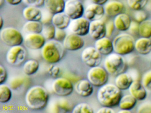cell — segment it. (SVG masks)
<instances>
[{
    "mask_svg": "<svg viewBox=\"0 0 151 113\" xmlns=\"http://www.w3.org/2000/svg\"><path fill=\"white\" fill-rule=\"evenodd\" d=\"M141 82L147 91L151 92V70L147 71L142 76Z\"/></svg>",
    "mask_w": 151,
    "mask_h": 113,
    "instance_id": "8d00e7d4",
    "label": "cell"
},
{
    "mask_svg": "<svg viewBox=\"0 0 151 113\" xmlns=\"http://www.w3.org/2000/svg\"><path fill=\"white\" fill-rule=\"evenodd\" d=\"M4 1H5V0H0V6H2V4H3Z\"/></svg>",
    "mask_w": 151,
    "mask_h": 113,
    "instance_id": "816d5d0a",
    "label": "cell"
},
{
    "mask_svg": "<svg viewBox=\"0 0 151 113\" xmlns=\"http://www.w3.org/2000/svg\"><path fill=\"white\" fill-rule=\"evenodd\" d=\"M72 108V104L68 100L61 99L56 101L52 107L53 113H68L71 111Z\"/></svg>",
    "mask_w": 151,
    "mask_h": 113,
    "instance_id": "4316f807",
    "label": "cell"
},
{
    "mask_svg": "<svg viewBox=\"0 0 151 113\" xmlns=\"http://www.w3.org/2000/svg\"><path fill=\"white\" fill-rule=\"evenodd\" d=\"M135 42L131 34L125 33L118 34L113 40L114 52L122 56L129 54L135 49Z\"/></svg>",
    "mask_w": 151,
    "mask_h": 113,
    "instance_id": "277c9868",
    "label": "cell"
},
{
    "mask_svg": "<svg viewBox=\"0 0 151 113\" xmlns=\"http://www.w3.org/2000/svg\"><path fill=\"white\" fill-rule=\"evenodd\" d=\"M63 44L53 39L46 42L41 49V55L43 59L50 64H55L61 60L64 54Z\"/></svg>",
    "mask_w": 151,
    "mask_h": 113,
    "instance_id": "3957f363",
    "label": "cell"
},
{
    "mask_svg": "<svg viewBox=\"0 0 151 113\" xmlns=\"http://www.w3.org/2000/svg\"><path fill=\"white\" fill-rule=\"evenodd\" d=\"M89 34L95 40L106 37V23L101 19L91 21Z\"/></svg>",
    "mask_w": 151,
    "mask_h": 113,
    "instance_id": "2e32d148",
    "label": "cell"
},
{
    "mask_svg": "<svg viewBox=\"0 0 151 113\" xmlns=\"http://www.w3.org/2000/svg\"><path fill=\"white\" fill-rule=\"evenodd\" d=\"M8 77L6 70L4 66L0 65V84H4Z\"/></svg>",
    "mask_w": 151,
    "mask_h": 113,
    "instance_id": "7bdbcfd3",
    "label": "cell"
},
{
    "mask_svg": "<svg viewBox=\"0 0 151 113\" xmlns=\"http://www.w3.org/2000/svg\"><path fill=\"white\" fill-rule=\"evenodd\" d=\"M148 0H127V4L134 11L143 9L148 2Z\"/></svg>",
    "mask_w": 151,
    "mask_h": 113,
    "instance_id": "836d02e7",
    "label": "cell"
},
{
    "mask_svg": "<svg viewBox=\"0 0 151 113\" xmlns=\"http://www.w3.org/2000/svg\"><path fill=\"white\" fill-rule=\"evenodd\" d=\"M122 96V90L115 84L107 83L100 87L97 92V99L100 104L112 108L118 106Z\"/></svg>",
    "mask_w": 151,
    "mask_h": 113,
    "instance_id": "6da1fadb",
    "label": "cell"
},
{
    "mask_svg": "<svg viewBox=\"0 0 151 113\" xmlns=\"http://www.w3.org/2000/svg\"><path fill=\"white\" fill-rule=\"evenodd\" d=\"M12 89L10 87L4 84H0V102L6 103L11 100Z\"/></svg>",
    "mask_w": 151,
    "mask_h": 113,
    "instance_id": "4dcf8cb0",
    "label": "cell"
},
{
    "mask_svg": "<svg viewBox=\"0 0 151 113\" xmlns=\"http://www.w3.org/2000/svg\"><path fill=\"white\" fill-rule=\"evenodd\" d=\"M27 52L21 45L11 47L6 55V59L9 64L14 66L20 65L26 59Z\"/></svg>",
    "mask_w": 151,
    "mask_h": 113,
    "instance_id": "9c48e42d",
    "label": "cell"
},
{
    "mask_svg": "<svg viewBox=\"0 0 151 113\" xmlns=\"http://www.w3.org/2000/svg\"><path fill=\"white\" fill-rule=\"evenodd\" d=\"M85 42L82 36L74 33L67 35L63 41L65 49L69 51H77L83 47Z\"/></svg>",
    "mask_w": 151,
    "mask_h": 113,
    "instance_id": "9a60e30c",
    "label": "cell"
},
{
    "mask_svg": "<svg viewBox=\"0 0 151 113\" xmlns=\"http://www.w3.org/2000/svg\"><path fill=\"white\" fill-rule=\"evenodd\" d=\"M91 1L94 3L102 5H104L108 1V0H91Z\"/></svg>",
    "mask_w": 151,
    "mask_h": 113,
    "instance_id": "c3c4849f",
    "label": "cell"
},
{
    "mask_svg": "<svg viewBox=\"0 0 151 113\" xmlns=\"http://www.w3.org/2000/svg\"><path fill=\"white\" fill-rule=\"evenodd\" d=\"M0 38L4 44L10 47L21 45L24 41L22 33L16 28L12 27L1 29Z\"/></svg>",
    "mask_w": 151,
    "mask_h": 113,
    "instance_id": "8992f818",
    "label": "cell"
},
{
    "mask_svg": "<svg viewBox=\"0 0 151 113\" xmlns=\"http://www.w3.org/2000/svg\"><path fill=\"white\" fill-rule=\"evenodd\" d=\"M71 20L64 11L54 14L52 17V24L58 29L65 30L69 26Z\"/></svg>",
    "mask_w": 151,
    "mask_h": 113,
    "instance_id": "7402d4cb",
    "label": "cell"
},
{
    "mask_svg": "<svg viewBox=\"0 0 151 113\" xmlns=\"http://www.w3.org/2000/svg\"><path fill=\"white\" fill-rule=\"evenodd\" d=\"M133 16L134 20L139 24L146 20L147 18V14L142 9L135 11Z\"/></svg>",
    "mask_w": 151,
    "mask_h": 113,
    "instance_id": "74e56055",
    "label": "cell"
},
{
    "mask_svg": "<svg viewBox=\"0 0 151 113\" xmlns=\"http://www.w3.org/2000/svg\"><path fill=\"white\" fill-rule=\"evenodd\" d=\"M65 0H45L44 5L51 14H54L64 11Z\"/></svg>",
    "mask_w": 151,
    "mask_h": 113,
    "instance_id": "484cf974",
    "label": "cell"
},
{
    "mask_svg": "<svg viewBox=\"0 0 151 113\" xmlns=\"http://www.w3.org/2000/svg\"><path fill=\"white\" fill-rule=\"evenodd\" d=\"M4 21L3 18L1 16H0V29H2L3 25H4Z\"/></svg>",
    "mask_w": 151,
    "mask_h": 113,
    "instance_id": "681fc988",
    "label": "cell"
},
{
    "mask_svg": "<svg viewBox=\"0 0 151 113\" xmlns=\"http://www.w3.org/2000/svg\"><path fill=\"white\" fill-rule=\"evenodd\" d=\"M128 90L130 94L137 101L144 100L147 96V90L138 80H134Z\"/></svg>",
    "mask_w": 151,
    "mask_h": 113,
    "instance_id": "ac0fdd59",
    "label": "cell"
},
{
    "mask_svg": "<svg viewBox=\"0 0 151 113\" xmlns=\"http://www.w3.org/2000/svg\"><path fill=\"white\" fill-rule=\"evenodd\" d=\"M43 29V24L40 21H28L23 26L24 32L28 34H40Z\"/></svg>",
    "mask_w": 151,
    "mask_h": 113,
    "instance_id": "f1b7e54d",
    "label": "cell"
},
{
    "mask_svg": "<svg viewBox=\"0 0 151 113\" xmlns=\"http://www.w3.org/2000/svg\"><path fill=\"white\" fill-rule=\"evenodd\" d=\"M104 7L105 14L109 17H115L122 13L124 9L122 3L116 0L108 1L104 4Z\"/></svg>",
    "mask_w": 151,
    "mask_h": 113,
    "instance_id": "d6986e66",
    "label": "cell"
},
{
    "mask_svg": "<svg viewBox=\"0 0 151 113\" xmlns=\"http://www.w3.org/2000/svg\"><path fill=\"white\" fill-rule=\"evenodd\" d=\"M67 36V34L65 30L56 28L55 36L54 39L61 42L64 41Z\"/></svg>",
    "mask_w": 151,
    "mask_h": 113,
    "instance_id": "ab89813d",
    "label": "cell"
},
{
    "mask_svg": "<svg viewBox=\"0 0 151 113\" xmlns=\"http://www.w3.org/2000/svg\"><path fill=\"white\" fill-rule=\"evenodd\" d=\"M73 113H93V109L88 103L82 102L76 105L72 109Z\"/></svg>",
    "mask_w": 151,
    "mask_h": 113,
    "instance_id": "e575fe53",
    "label": "cell"
},
{
    "mask_svg": "<svg viewBox=\"0 0 151 113\" xmlns=\"http://www.w3.org/2000/svg\"><path fill=\"white\" fill-rule=\"evenodd\" d=\"M90 22L85 17L82 16L71 19L69 27L72 33L83 37L89 34Z\"/></svg>",
    "mask_w": 151,
    "mask_h": 113,
    "instance_id": "7c38bea8",
    "label": "cell"
},
{
    "mask_svg": "<svg viewBox=\"0 0 151 113\" xmlns=\"http://www.w3.org/2000/svg\"><path fill=\"white\" fill-rule=\"evenodd\" d=\"M46 40L42 34H29L24 39V44L26 47L32 50L41 49L45 44Z\"/></svg>",
    "mask_w": 151,
    "mask_h": 113,
    "instance_id": "4fadbf2b",
    "label": "cell"
},
{
    "mask_svg": "<svg viewBox=\"0 0 151 113\" xmlns=\"http://www.w3.org/2000/svg\"><path fill=\"white\" fill-rule=\"evenodd\" d=\"M93 86L88 79H81L75 84V89L77 93L83 97L91 96L93 92Z\"/></svg>",
    "mask_w": 151,
    "mask_h": 113,
    "instance_id": "ffe728a7",
    "label": "cell"
},
{
    "mask_svg": "<svg viewBox=\"0 0 151 113\" xmlns=\"http://www.w3.org/2000/svg\"><path fill=\"white\" fill-rule=\"evenodd\" d=\"M56 29L52 23H45L43 24V31L41 34L46 40H51L54 39Z\"/></svg>",
    "mask_w": 151,
    "mask_h": 113,
    "instance_id": "1f68e13d",
    "label": "cell"
},
{
    "mask_svg": "<svg viewBox=\"0 0 151 113\" xmlns=\"http://www.w3.org/2000/svg\"><path fill=\"white\" fill-rule=\"evenodd\" d=\"M94 47L103 55L107 56L114 52L113 41L106 36L95 40Z\"/></svg>",
    "mask_w": 151,
    "mask_h": 113,
    "instance_id": "e0dca14e",
    "label": "cell"
},
{
    "mask_svg": "<svg viewBox=\"0 0 151 113\" xmlns=\"http://www.w3.org/2000/svg\"><path fill=\"white\" fill-rule=\"evenodd\" d=\"M138 34L141 37L151 38V20L147 19L139 24Z\"/></svg>",
    "mask_w": 151,
    "mask_h": 113,
    "instance_id": "d6a6232c",
    "label": "cell"
},
{
    "mask_svg": "<svg viewBox=\"0 0 151 113\" xmlns=\"http://www.w3.org/2000/svg\"><path fill=\"white\" fill-rule=\"evenodd\" d=\"M137 100L131 94H127L122 96L119 102L118 107L120 109L131 110L137 103Z\"/></svg>",
    "mask_w": 151,
    "mask_h": 113,
    "instance_id": "83f0119b",
    "label": "cell"
},
{
    "mask_svg": "<svg viewBox=\"0 0 151 113\" xmlns=\"http://www.w3.org/2000/svg\"><path fill=\"white\" fill-rule=\"evenodd\" d=\"M49 75L53 77H57L60 73V69L59 66L51 65L47 70Z\"/></svg>",
    "mask_w": 151,
    "mask_h": 113,
    "instance_id": "60d3db41",
    "label": "cell"
},
{
    "mask_svg": "<svg viewBox=\"0 0 151 113\" xmlns=\"http://www.w3.org/2000/svg\"><path fill=\"white\" fill-rule=\"evenodd\" d=\"M102 55L95 47L89 46L83 49L81 54V59L88 67L99 66L102 61Z\"/></svg>",
    "mask_w": 151,
    "mask_h": 113,
    "instance_id": "ba28073f",
    "label": "cell"
},
{
    "mask_svg": "<svg viewBox=\"0 0 151 113\" xmlns=\"http://www.w3.org/2000/svg\"><path fill=\"white\" fill-rule=\"evenodd\" d=\"M137 112L138 113H151V101L145 102L139 106Z\"/></svg>",
    "mask_w": 151,
    "mask_h": 113,
    "instance_id": "f35d334b",
    "label": "cell"
},
{
    "mask_svg": "<svg viewBox=\"0 0 151 113\" xmlns=\"http://www.w3.org/2000/svg\"><path fill=\"white\" fill-rule=\"evenodd\" d=\"M133 81V78L129 74L124 72L116 76L115 84L120 90L124 91L129 89Z\"/></svg>",
    "mask_w": 151,
    "mask_h": 113,
    "instance_id": "cb8c5ba5",
    "label": "cell"
},
{
    "mask_svg": "<svg viewBox=\"0 0 151 113\" xmlns=\"http://www.w3.org/2000/svg\"><path fill=\"white\" fill-rule=\"evenodd\" d=\"M26 79L23 77H14L10 80L9 87L13 90H18L21 89L25 84Z\"/></svg>",
    "mask_w": 151,
    "mask_h": 113,
    "instance_id": "d590c367",
    "label": "cell"
},
{
    "mask_svg": "<svg viewBox=\"0 0 151 113\" xmlns=\"http://www.w3.org/2000/svg\"><path fill=\"white\" fill-rule=\"evenodd\" d=\"M135 49L139 54L146 55L151 52V39L150 38L140 37L135 41Z\"/></svg>",
    "mask_w": 151,
    "mask_h": 113,
    "instance_id": "d4e9b609",
    "label": "cell"
},
{
    "mask_svg": "<svg viewBox=\"0 0 151 113\" xmlns=\"http://www.w3.org/2000/svg\"><path fill=\"white\" fill-rule=\"evenodd\" d=\"M115 28L114 24V21H109L106 24V37H109L112 35Z\"/></svg>",
    "mask_w": 151,
    "mask_h": 113,
    "instance_id": "ee69618b",
    "label": "cell"
},
{
    "mask_svg": "<svg viewBox=\"0 0 151 113\" xmlns=\"http://www.w3.org/2000/svg\"><path fill=\"white\" fill-rule=\"evenodd\" d=\"M40 64L37 60L30 59L26 61L23 65V72L27 76L34 75L38 71Z\"/></svg>",
    "mask_w": 151,
    "mask_h": 113,
    "instance_id": "f546056e",
    "label": "cell"
},
{
    "mask_svg": "<svg viewBox=\"0 0 151 113\" xmlns=\"http://www.w3.org/2000/svg\"><path fill=\"white\" fill-rule=\"evenodd\" d=\"M105 14V9L103 5L93 2L85 9L84 16L89 21H92L101 19Z\"/></svg>",
    "mask_w": 151,
    "mask_h": 113,
    "instance_id": "5bb4252c",
    "label": "cell"
},
{
    "mask_svg": "<svg viewBox=\"0 0 151 113\" xmlns=\"http://www.w3.org/2000/svg\"><path fill=\"white\" fill-rule=\"evenodd\" d=\"M54 93L60 97H66L70 95L74 86L72 82L66 78H57L54 80L52 85Z\"/></svg>",
    "mask_w": 151,
    "mask_h": 113,
    "instance_id": "30bf717a",
    "label": "cell"
},
{
    "mask_svg": "<svg viewBox=\"0 0 151 113\" xmlns=\"http://www.w3.org/2000/svg\"><path fill=\"white\" fill-rule=\"evenodd\" d=\"M85 9L80 0H67L65 2L64 12L71 19L83 16Z\"/></svg>",
    "mask_w": 151,
    "mask_h": 113,
    "instance_id": "8fae6325",
    "label": "cell"
},
{
    "mask_svg": "<svg viewBox=\"0 0 151 113\" xmlns=\"http://www.w3.org/2000/svg\"><path fill=\"white\" fill-rule=\"evenodd\" d=\"M118 113H131V110H127V109H120L118 112Z\"/></svg>",
    "mask_w": 151,
    "mask_h": 113,
    "instance_id": "f907efd6",
    "label": "cell"
},
{
    "mask_svg": "<svg viewBox=\"0 0 151 113\" xmlns=\"http://www.w3.org/2000/svg\"><path fill=\"white\" fill-rule=\"evenodd\" d=\"M24 17L27 21H40L43 17V14L39 7L28 6L23 10Z\"/></svg>",
    "mask_w": 151,
    "mask_h": 113,
    "instance_id": "603a6c76",
    "label": "cell"
},
{
    "mask_svg": "<svg viewBox=\"0 0 151 113\" xmlns=\"http://www.w3.org/2000/svg\"><path fill=\"white\" fill-rule=\"evenodd\" d=\"M109 73L104 67L97 66L91 67L87 74V79L93 86L100 87L107 83Z\"/></svg>",
    "mask_w": 151,
    "mask_h": 113,
    "instance_id": "52a82bcc",
    "label": "cell"
},
{
    "mask_svg": "<svg viewBox=\"0 0 151 113\" xmlns=\"http://www.w3.org/2000/svg\"></svg>",
    "mask_w": 151,
    "mask_h": 113,
    "instance_id": "f5cc1de1",
    "label": "cell"
},
{
    "mask_svg": "<svg viewBox=\"0 0 151 113\" xmlns=\"http://www.w3.org/2000/svg\"><path fill=\"white\" fill-rule=\"evenodd\" d=\"M113 21L116 30L120 31H125L129 30L132 20L128 14L122 12L115 16Z\"/></svg>",
    "mask_w": 151,
    "mask_h": 113,
    "instance_id": "44dd1931",
    "label": "cell"
},
{
    "mask_svg": "<svg viewBox=\"0 0 151 113\" xmlns=\"http://www.w3.org/2000/svg\"><path fill=\"white\" fill-rule=\"evenodd\" d=\"M98 113H115L114 110L111 107L102 106V107L100 108L97 111Z\"/></svg>",
    "mask_w": 151,
    "mask_h": 113,
    "instance_id": "bcb514c9",
    "label": "cell"
},
{
    "mask_svg": "<svg viewBox=\"0 0 151 113\" xmlns=\"http://www.w3.org/2000/svg\"><path fill=\"white\" fill-rule=\"evenodd\" d=\"M139 23L136 22L135 20L132 21L130 26L129 30L132 34H135L136 33L138 34L139 27Z\"/></svg>",
    "mask_w": 151,
    "mask_h": 113,
    "instance_id": "f6af8a7d",
    "label": "cell"
},
{
    "mask_svg": "<svg viewBox=\"0 0 151 113\" xmlns=\"http://www.w3.org/2000/svg\"><path fill=\"white\" fill-rule=\"evenodd\" d=\"M49 94L46 89L41 86L36 85L29 89L25 95L27 106L33 110H40L48 103Z\"/></svg>",
    "mask_w": 151,
    "mask_h": 113,
    "instance_id": "7a4b0ae2",
    "label": "cell"
},
{
    "mask_svg": "<svg viewBox=\"0 0 151 113\" xmlns=\"http://www.w3.org/2000/svg\"><path fill=\"white\" fill-rule=\"evenodd\" d=\"M44 1L45 0H23V2L28 6L40 7L44 5Z\"/></svg>",
    "mask_w": 151,
    "mask_h": 113,
    "instance_id": "b9f144b4",
    "label": "cell"
},
{
    "mask_svg": "<svg viewBox=\"0 0 151 113\" xmlns=\"http://www.w3.org/2000/svg\"><path fill=\"white\" fill-rule=\"evenodd\" d=\"M104 68L109 74L116 77L125 71L127 64L123 56L114 52L107 56L104 60Z\"/></svg>",
    "mask_w": 151,
    "mask_h": 113,
    "instance_id": "5b68a950",
    "label": "cell"
},
{
    "mask_svg": "<svg viewBox=\"0 0 151 113\" xmlns=\"http://www.w3.org/2000/svg\"><path fill=\"white\" fill-rule=\"evenodd\" d=\"M5 1L11 5H17L23 1V0H5Z\"/></svg>",
    "mask_w": 151,
    "mask_h": 113,
    "instance_id": "7dc6e473",
    "label": "cell"
}]
</instances>
